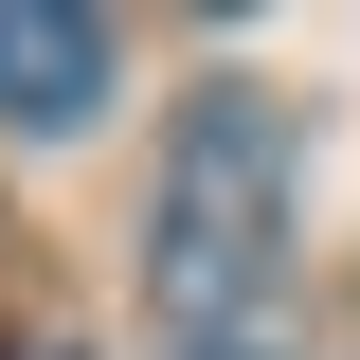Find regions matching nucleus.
I'll return each instance as SVG.
<instances>
[{"label":"nucleus","mask_w":360,"mask_h":360,"mask_svg":"<svg viewBox=\"0 0 360 360\" xmlns=\"http://www.w3.org/2000/svg\"><path fill=\"white\" fill-rule=\"evenodd\" d=\"M270 270H288V108H270V90H198L180 144H162L144 288H162V324L234 342V324L270 307Z\"/></svg>","instance_id":"obj_1"},{"label":"nucleus","mask_w":360,"mask_h":360,"mask_svg":"<svg viewBox=\"0 0 360 360\" xmlns=\"http://www.w3.org/2000/svg\"><path fill=\"white\" fill-rule=\"evenodd\" d=\"M198 360H270V342H198Z\"/></svg>","instance_id":"obj_3"},{"label":"nucleus","mask_w":360,"mask_h":360,"mask_svg":"<svg viewBox=\"0 0 360 360\" xmlns=\"http://www.w3.org/2000/svg\"><path fill=\"white\" fill-rule=\"evenodd\" d=\"M37 360H72V342H37Z\"/></svg>","instance_id":"obj_4"},{"label":"nucleus","mask_w":360,"mask_h":360,"mask_svg":"<svg viewBox=\"0 0 360 360\" xmlns=\"http://www.w3.org/2000/svg\"><path fill=\"white\" fill-rule=\"evenodd\" d=\"M90 108H108V18L90 0H0V127L72 144Z\"/></svg>","instance_id":"obj_2"}]
</instances>
